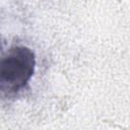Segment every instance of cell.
<instances>
[{
    "mask_svg": "<svg viewBox=\"0 0 130 130\" xmlns=\"http://www.w3.org/2000/svg\"><path fill=\"white\" fill-rule=\"evenodd\" d=\"M35 52L27 46L16 44L0 54V99L15 101L29 86L36 72Z\"/></svg>",
    "mask_w": 130,
    "mask_h": 130,
    "instance_id": "1",
    "label": "cell"
}]
</instances>
